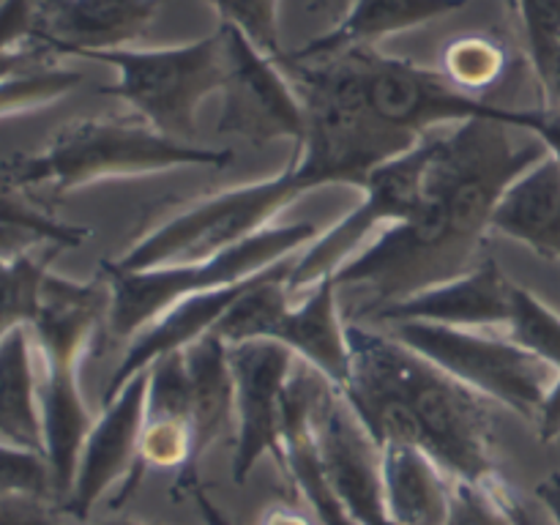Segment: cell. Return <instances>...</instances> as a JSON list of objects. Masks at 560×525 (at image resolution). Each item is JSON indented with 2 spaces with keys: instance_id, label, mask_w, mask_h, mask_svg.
Instances as JSON below:
<instances>
[{
  "instance_id": "83f0119b",
  "label": "cell",
  "mask_w": 560,
  "mask_h": 525,
  "mask_svg": "<svg viewBox=\"0 0 560 525\" xmlns=\"http://www.w3.org/2000/svg\"><path fill=\"white\" fill-rule=\"evenodd\" d=\"M82 80H85L82 71L63 69V66L55 63L5 77V80H0V118L47 107V104L58 102L66 93L74 91Z\"/></svg>"
},
{
  "instance_id": "3957f363",
  "label": "cell",
  "mask_w": 560,
  "mask_h": 525,
  "mask_svg": "<svg viewBox=\"0 0 560 525\" xmlns=\"http://www.w3.org/2000/svg\"><path fill=\"white\" fill-rule=\"evenodd\" d=\"M107 315L109 288L102 273L91 282H71L49 271L31 337L44 364L38 402L44 457L52 474V495L58 509L69 501L82 446L96 421L80 392V361L102 331H107Z\"/></svg>"
},
{
  "instance_id": "9a60e30c",
  "label": "cell",
  "mask_w": 560,
  "mask_h": 525,
  "mask_svg": "<svg viewBox=\"0 0 560 525\" xmlns=\"http://www.w3.org/2000/svg\"><path fill=\"white\" fill-rule=\"evenodd\" d=\"M323 476L353 525H388L383 503V452L331 381L315 402Z\"/></svg>"
},
{
  "instance_id": "9c48e42d",
  "label": "cell",
  "mask_w": 560,
  "mask_h": 525,
  "mask_svg": "<svg viewBox=\"0 0 560 525\" xmlns=\"http://www.w3.org/2000/svg\"><path fill=\"white\" fill-rule=\"evenodd\" d=\"M306 189L293 167L262 184L219 191L197 200L184 211L170 213L156 230L142 235L120 260L107 262L115 271H151L175 262H200L241 241L252 238L271 224V219L299 200Z\"/></svg>"
},
{
  "instance_id": "d590c367",
  "label": "cell",
  "mask_w": 560,
  "mask_h": 525,
  "mask_svg": "<svg viewBox=\"0 0 560 525\" xmlns=\"http://www.w3.org/2000/svg\"><path fill=\"white\" fill-rule=\"evenodd\" d=\"M514 11L520 20L534 22V25L545 27V31L560 36V0H545V3H517Z\"/></svg>"
},
{
  "instance_id": "e575fe53",
  "label": "cell",
  "mask_w": 560,
  "mask_h": 525,
  "mask_svg": "<svg viewBox=\"0 0 560 525\" xmlns=\"http://www.w3.org/2000/svg\"><path fill=\"white\" fill-rule=\"evenodd\" d=\"M536 430H539L541 443H558L560 441V372H558L556 381H552L545 402H541L539 416H536Z\"/></svg>"
},
{
  "instance_id": "60d3db41",
  "label": "cell",
  "mask_w": 560,
  "mask_h": 525,
  "mask_svg": "<svg viewBox=\"0 0 560 525\" xmlns=\"http://www.w3.org/2000/svg\"><path fill=\"white\" fill-rule=\"evenodd\" d=\"M98 525H145V523H137V520H104Z\"/></svg>"
},
{
  "instance_id": "1f68e13d",
  "label": "cell",
  "mask_w": 560,
  "mask_h": 525,
  "mask_svg": "<svg viewBox=\"0 0 560 525\" xmlns=\"http://www.w3.org/2000/svg\"><path fill=\"white\" fill-rule=\"evenodd\" d=\"M523 22L525 49H528L530 66H534L536 77H539V85L545 88L547 107L560 109V36L534 25V22Z\"/></svg>"
},
{
  "instance_id": "52a82bcc",
  "label": "cell",
  "mask_w": 560,
  "mask_h": 525,
  "mask_svg": "<svg viewBox=\"0 0 560 525\" xmlns=\"http://www.w3.org/2000/svg\"><path fill=\"white\" fill-rule=\"evenodd\" d=\"M299 255L273 262L257 273L255 284L233 304L213 331L228 345L268 339L279 342L293 355H301L312 370L342 388L350 377V350L345 320L337 310V284L323 279L310 290L299 306H290L288 279Z\"/></svg>"
},
{
  "instance_id": "ac0fdd59",
  "label": "cell",
  "mask_w": 560,
  "mask_h": 525,
  "mask_svg": "<svg viewBox=\"0 0 560 525\" xmlns=\"http://www.w3.org/2000/svg\"><path fill=\"white\" fill-rule=\"evenodd\" d=\"M159 3L145 0H47L36 3V38L52 55L126 49L156 20Z\"/></svg>"
},
{
  "instance_id": "5bb4252c",
  "label": "cell",
  "mask_w": 560,
  "mask_h": 525,
  "mask_svg": "<svg viewBox=\"0 0 560 525\" xmlns=\"http://www.w3.org/2000/svg\"><path fill=\"white\" fill-rule=\"evenodd\" d=\"M230 370L235 383V452L233 481L246 485L262 454L282 468L284 388L293 375V350L268 339L230 345Z\"/></svg>"
},
{
  "instance_id": "ba28073f",
  "label": "cell",
  "mask_w": 560,
  "mask_h": 525,
  "mask_svg": "<svg viewBox=\"0 0 560 525\" xmlns=\"http://www.w3.org/2000/svg\"><path fill=\"white\" fill-rule=\"evenodd\" d=\"M118 69V82L98 93L124 98L153 131L180 145H195L197 107L224 82V42L217 31L200 42L167 49H109L85 52Z\"/></svg>"
},
{
  "instance_id": "7a4b0ae2",
  "label": "cell",
  "mask_w": 560,
  "mask_h": 525,
  "mask_svg": "<svg viewBox=\"0 0 560 525\" xmlns=\"http://www.w3.org/2000/svg\"><path fill=\"white\" fill-rule=\"evenodd\" d=\"M345 337L350 353L375 364L402 394L416 416L419 448L446 470L448 479L479 490L514 525H534L528 509L498 465L487 397L438 370L383 328L345 320Z\"/></svg>"
},
{
  "instance_id": "277c9868",
  "label": "cell",
  "mask_w": 560,
  "mask_h": 525,
  "mask_svg": "<svg viewBox=\"0 0 560 525\" xmlns=\"http://www.w3.org/2000/svg\"><path fill=\"white\" fill-rule=\"evenodd\" d=\"M282 71L304 102L306 135L290 167L301 175L306 189L328 184L361 189L372 170L405 156L424 140L383 124L366 107L339 58L320 63H293L288 58Z\"/></svg>"
},
{
  "instance_id": "f35d334b",
  "label": "cell",
  "mask_w": 560,
  "mask_h": 525,
  "mask_svg": "<svg viewBox=\"0 0 560 525\" xmlns=\"http://www.w3.org/2000/svg\"><path fill=\"white\" fill-rule=\"evenodd\" d=\"M189 498H195V503H197V509H200V514H202V520H206V525H233V520H230L228 514H224L222 509H219L217 503L211 501V495H208V492L202 490V485H197L195 490H191Z\"/></svg>"
},
{
  "instance_id": "30bf717a",
  "label": "cell",
  "mask_w": 560,
  "mask_h": 525,
  "mask_svg": "<svg viewBox=\"0 0 560 525\" xmlns=\"http://www.w3.org/2000/svg\"><path fill=\"white\" fill-rule=\"evenodd\" d=\"M383 331L424 355L438 370L474 388L476 394L501 402L503 408L534 424L552 381L558 377V370H552L547 361L517 348L506 337L432 323H397Z\"/></svg>"
},
{
  "instance_id": "e0dca14e",
  "label": "cell",
  "mask_w": 560,
  "mask_h": 525,
  "mask_svg": "<svg viewBox=\"0 0 560 525\" xmlns=\"http://www.w3.org/2000/svg\"><path fill=\"white\" fill-rule=\"evenodd\" d=\"M514 288L517 284L503 273V268L487 257L479 268L454 282L377 306L353 323L377 328L397 326V323H432V326L470 328V331H495L501 326L506 328Z\"/></svg>"
},
{
  "instance_id": "cb8c5ba5",
  "label": "cell",
  "mask_w": 560,
  "mask_h": 525,
  "mask_svg": "<svg viewBox=\"0 0 560 525\" xmlns=\"http://www.w3.org/2000/svg\"><path fill=\"white\" fill-rule=\"evenodd\" d=\"M60 246H47L42 255L25 252L0 260V339L16 328H31L42 306V290L49 277V262Z\"/></svg>"
},
{
  "instance_id": "4316f807",
  "label": "cell",
  "mask_w": 560,
  "mask_h": 525,
  "mask_svg": "<svg viewBox=\"0 0 560 525\" xmlns=\"http://www.w3.org/2000/svg\"><path fill=\"white\" fill-rule=\"evenodd\" d=\"M52 58L36 38V3H0V80L52 63Z\"/></svg>"
},
{
  "instance_id": "5b68a950",
  "label": "cell",
  "mask_w": 560,
  "mask_h": 525,
  "mask_svg": "<svg viewBox=\"0 0 560 525\" xmlns=\"http://www.w3.org/2000/svg\"><path fill=\"white\" fill-rule=\"evenodd\" d=\"M230 162V148L180 145L153 131L145 120H74L44 151L0 162V186L22 195L49 189L60 197L115 175L162 173L191 164L224 167Z\"/></svg>"
},
{
  "instance_id": "f546056e",
  "label": "cell",
  "mask_w": 560,
  "mask_h": 525,
  "mask_svg": "<svg viewBox=\"0 0 560 525\" xmlns=\"http://www.w3.org/2000/svg\"><path fill=\"white\" fill-rule=\"evenodd\" d=\"M213 11L219 14V22H230L238 27L241 36L271 63L284 69L288 63V49L282 47L279 38V5L277 3H217Z\"/></svg>"
},
{
  "instance_id": "d6986e66",
  "label": "cell",
  "mask_w": 560,
  "mask_h": 525,
  "mask_svg": "<svg viewBox=\"0 0 560 525\" xmlns=\"http://www.w3.org/2000/svg\"><path fill=\"white\" fill-rule=\"evenodd\" d=\"M186 370L191 383L189 405V463L178 470V479L170 487V498L184 501L200 485V459L224 430L235 421V383L230 370V345L217 331H208L189 348H184Z\"/></svg>"
},
{
  "instance_id": "ffe728a7",
  "label": "cell",
  "mask_w": 560,
  "mask_h": 525,
  "mask_svg": "<svg viewBox=\"0 0 560 525\" xmlns=\"http://www.w3.org/2000/svg\"><path fill=\"white\" fill-rule=\"evenodd\" d=\"M454 481L416 446L383 448V503L388 525H448Z\"/></svg>"
},
{
  "instance_id": "836d02e7",
  "label": "cell",
  "mask_w": 560,
  "mask_h": 525,
  "mask_svg": "<svg viewBox=\"0 0 560 525\" xmlns=\"http://www.w3.org/2000/svg\"><path fill=\"white\" fill-rule=\"evenodd\" d=\"M63 512L42 498H0V525H60Z\"/></svg>"
},
{
  "instance_id": "4fadbf2b",
  "label": "cell",
  "mask_w": 560,
  "mask_h": 525,
  "mask_svg": "<svg viewBox=\"0 0 560 525\" xmlns=\"http://www.w3.org/2000/svg\"><path fill=\"white\" fill-rule=\"evenodd\" d=\"M224 42V109L219 135H235L252 145L290 137L301 148L306 113L299 91L277 63L262 58L230 22H219Z\"/></svg>"
},
{
  "instance_id": "6da1fadb",
  "label": "cell",
  "mask_w": 560,
  "mask_h": 525,
  "mask_svg": "<svg viewBox=\"0 0 560 525\" xmlns=\"http://www.w3.org/2000/svg\"><path fill=\"white\" fill-rule=\"evenodd\" d=\"M509 129L498 118H474L443 131L419 211L383 230L331 277L337 290L366 293L348 320L454 282L490 257L485 246L498 202L547 156L545 142H514Z\"/></svg>"
},
{
  "instance_id": "d6a6232c",
  "label": "cell",
  "mask_w": 560,
  "mask_h": 525,
  "mask_svg": "<svg viewBox=\"0 0 560 525\" xmlns=\"http://www.w3.org/2000/svg\"><path fill=\"white\" fill-rule=\"evenodd\" d=\"M448 525H514V523L495 506V503L487 501L479 490L454 481Z\"/></svg>"
},
{
  "instance_id": "2e32d148",
  "label": "cell",
  "mask_w": 560,
  "mask_h": 525,
  "mask_svg": "<svg viewBox=\"0 0 560 525\" xmlns=\"http://www.w3.org/2000/svg\"><path fill=\"white\" fill-rule=\"evenodd\" d=\"M151 383V366L131 377L93 421L77 465L74 487L63 503V517L88 523L93 506L109 492V487L124 485L137 465L140 435L145 424V397Z\"/></svg>"
},
{
  "instance_id": "74e56055",
  "label": "cell",
  "mask_w": 560,
  "mask_h": 525,
  "mask_svg": "<svg viewBox=\"0 0 560 525\" xmlns=\"http://www.w3.org/2000/svg\"><path fill=\"white\" fill-rule=\"evenodd\" d=\"M536 498L541 501V506L547 509L550 520L560 525V470H552L547 479H541L536 485Z\"/></svg>"
},
{
  "instance_id": "44dd1931",
  "label": "cell",
  "mask_w": 560,
  "mask_h": 525,
  "mask_svg": "<svg viewBox=\"0 0 560 525\" xmlns=\"http://www.w3.org/2000/svg\"><path fill=\"white\" fill-rule=\"evenodd\" d=\"M459 3H413V0H364V3H348L342 16L331 31L312 38L304 47L288 55L293 63H320V60L337 58L348 49H372L381 38L392 33L408 31V27L427 25V22L459 11Z\"/></svg>"
},
{
  "instance_id": "8d00e7d4",
  "label": "cell",
  "mask_w": 560,
  "mask_h": 525,
  "mask_svg": "<svg viewBox=\"0 0 560 525\" xmlns=\"http://www.w3.org/2000/svg\"><path fill=\"white\" fill-rule=\"evenodd\" d=\"M36 244H42L36 235L16 228H3V224H0V260H11V257H20L25 255V252H33V246Z\"/></svg>"
},
{
  "instance_id": "8fae6325",
  "label": "cell",
  "mask_w": 560,
  "mask_h": 525,
  "mask_svg": "<svg viewBox=\"0 0 560 525\" xmlns=\"http://www.w3.org/2000/svg\"><path fill=\"white\" fill-rule=\"evenodd\" d=\"M359 85L366 107L394 129L427 137L441 124H465L474 118H498L512 126L514 109L492 107L454 88L443 71L424 69L410 60L388 58L377 49H348L337 55ZM331 60V58H328Z\"/></svg>"
},
{
  "instance_id": "484cf974",
  "label": "cell",
  "mask_w": 560,
  "mask_h": 525,
  "mask_svg": "<svg viewBox=\"0 0 560 525\" xmlns=\"http://www.w3.org/2000/svg\"><path fill=\"white\" fill-rule=\"evenodd\" d=\"M506 339L560 372V315L523 284L514 288Z\"/></svg>"
},
{
  "instance_id": "4dcf8cb0",
  "label": "cell",
  "mask_w": 560,
  "mask_h": 525,
  "mask_svg": "<svg viewBox=\"0 0 560 525\" xmlns=\"http://www.w3.org/2000/svg\"><path fill=\"white\" fill-rule=\"evenodd\" d=\"M0 498H42L55 503L47 457L42 452L0 443Z\"/></svg>"
},
{
  "instance_id": "f1b7e54d",
  "label": "cell",
  "mask_w": 560,
  "mask_h": 525,
  "mask_svg": "<svg viewBox=\"0 0 560 525\" xmlns=\"http://www.w3.org/2000/svg\"><path fill=\"white\" fill-rule=\"evenodd\" d=\"M0 224H3V228L25 230V233L36 235L42 244L60 246V249L82 246L88 241V235H91L88 228L63 224L55 217H49V213L38 211L31 200L22 197V191L5 189V186H0Z\"/></svg>"
},
{
  "instance_id": "7c38bea8",
  "label": "cell",
  "mask_w": 560,
  "mask_h": 525,
  "mask_svg": "<svg viewBox=\"0 0 560 525\" xmlns=\"http://www.w3.org/2000/svg\"><path fill=\"white\" fill-rule=\"evenodd\" d=\"M443 131H432L427 135L413 151L405 156L386 162L383 167L372 170L364 189V200L355 211L339 224H334L326 235L312 241L310 249L299 255L293 273L288 279V293L293 299L299 290L315 288L323 279H331L339 268L348 260H353L355 249L366 241V235L375 233L381 224L405 222L419 211L421 200H424L427 175H430L432 162H435L438 151H441Z\"/></svg>"
},
{
  "instance_id": "603a6c76",
  "label": "cell",
  "mask_w": 560,
  "mask_h": 525,
  "mask_svg": "<svg viewBox=\"0 0 560 525\" xmlns=\"http://www.w3.org/2000/svg\"><path fill=\"white\" fill-rule=\"evenodd\" d=\"M31 328H16L0 339V438L44 454L38 377L33 372Z\"/></svg>"
},
{
  "instance_id": "d4e9b609",
  "label": "cell",
  "mask_w": 560,
  "mask_h": 525,
  "mask_svg": "<svg viewBox=\"0 0 560 525\" xmlns=\"http://www.w3.org/2000/svg\"><path fill=\"white\" fill-rule=\"evenodd\" d=\"M509 69V52L492 36H463L454 38L443 52V74L468 96L490 91L503 80Z\"/></svg>"
},
{
  "instance_id": "8992f818",
  "label": "cell",
  "mask_w": 560,
  "mask_h": 525,
  "mask_svg": "<svg viewBox=\"0 0 560 525\" xmlns=\"http://www.w3.org/2000/svg\"><path fill=\"white\" fill-rule=\"evenodd\" d=\"M315 222L268 224L252 238L200 262H175V266L131 273L115 271L107 262H102L98 273L109 288L107 331L115 339L135 337L178 301L206 293V290L246 282V279L271 268L273 262L293 255L306 241H315Z\"/></svg>"
},
{
  "instance_id": "7402d4cb",
  "label": "cell",
  "mask_w": 560,
  "mask_h": 525,
  "mask_svg": "<svg viewBox=\"0 0 560 525\" xmlns=\"http://www.w3.org/2000/svg\"><path fill=\"white\" fill-rule=\"evenodd\" d=\"M490 228L547 260H560V164L550 153L509 186Z\"/></svg>"
},
{
  "instance_id": "ab89813d",
  "label": "cell",
  "mask_w": 560,
  "mask_h": 525,
  "mask_svg": "<svg viewBox=\"0 0 560 525\" xmlns=\"http://www.w3.org/2000/svg\"><path fill=\"white\" fill-rule=\"evenodd\" d=\"M260 525H312V523L304 517V512H299V509L271 506L266 514H262Z\"/></svg>"
}]
</instances>
